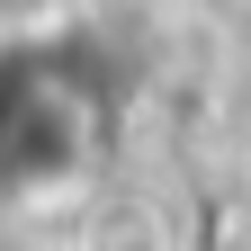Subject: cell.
Here are the masks:
<instances>
[{"instance_id": "1", "label": "cell", "mask_w": 251, "mask_h": 251, "mask_svg": "<svg viewBox=\"0 0 251 251\" xmlns=\"http://www.w3.org/2000/svg\"><path fill=\"white\" fill-rule=\"evenodd\" d=\"M117 135V90L72 36H0V206L90 179Z\"/></svg>"}]
</instances>
